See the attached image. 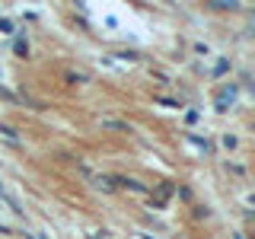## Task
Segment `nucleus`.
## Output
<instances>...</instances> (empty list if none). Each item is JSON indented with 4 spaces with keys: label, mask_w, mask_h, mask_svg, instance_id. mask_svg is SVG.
<instances>
[{
    "label": "nucleus",
    "mask_w": 255,
    "mask_h": 239,
    "mask_svg": "<svg viewBox=\"0 0 255 239\" xmlns=\"http://www.w3.org/2000/svg\"><path fill=\"white\" fill-rule=\"evenodd\" d=\"M16 51H19V54H26V51H29V45L22 42V38H16Z\"/></svg>",
    "instance_id": "obj_3"
},
{
    "label": "nucleus",
    "mask_w": 255,
    "mask_h": 239,
    "mask_svg": "<svg viewBox=\"0 0 255 239\" xmlns=\"http://www.w3.org/2000/svg\"><path fill=\"white\" fill-rule=\"evenodd\" d=\"M0 32H13V22L10 19H0Z\"/></svg>",
    "instance_id": "obj_4"
},
{
    "label": "nucleus",
    "mask_w": 255,
    "mask_h": 239,
    "mask_svg": "<svg viewBox=\"0 0 255 239\" xmlns=\"http://www.w3.org/2000/svg\"><path fill=\"white\" fill-rule=\"evenodd\" d=\"M118 182H122L125 188H131V191H147V188L140 185V182H134V179H118Z\"/></svg>",
    "instance_id": "obj_1"
},
{
    "label": "nucleus",
    "mask_w": 255,
    "mask_h": 239,
    "mask_svg": "<svg viewBox=\"0 0 255 239\" xmlns=\"http://www.w3.org/2000/svg\"><path fill=\"white\" fill-rule=\"evenodd\" d=\"M214 6H217V10H233L236 0H214Z\"/></svg>",
    "instance_id": "obj_2"
}]
</instances>
